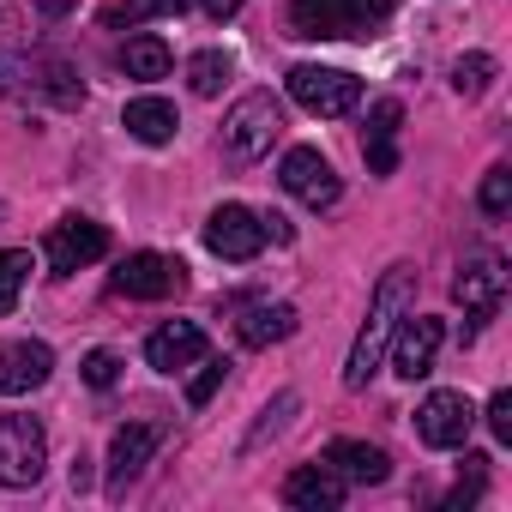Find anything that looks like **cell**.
Returning a JSON list of instances; mask_svg holds the SVG:
<instances>
[{
	"mask_svg": "<svg viewBox=\"0 0 512 512\" xmlns=\"http://www.w3.org/2000/svg\"><path fill=\"white\" fill-rule=\"evenodd\" d=\"M187 290V266L169 260V253H127L115 266V296L127 302H169Z\"/></svg>",
	"mask_w": 512,
	"mask_h": 512,
	"instance_id": "8992f818",
	"label": "cell"
},
{
	"mask_svg": "<svg viewBox=\"0 0 512 512\" xmlns=\"http://www.w3.org/2000/svg\"><path fill=\"white\" fill-rule=\"evenodd\" d=\"M398 127H404V103L398 97H380L368 109V133H362V151H368V169L374 175H392L398 169Z\"/></svg>",
	"mask_w": 512,
	"mask_h": 512,
	"instance_id": "ac0fdd59",
	"label": "cell"
},
{
	"mask_svg": "<svg viewBox=\"0 0 512 512\" xmlns=\"http://www.w3.org/2000/svg\"><path fill=\"white\" fill-rule=\"evenodd\" d=\"M121 73H127V79H163V73H169V43H163V37H127Z\"/></svg>",
	"mask_w": 512,
	"mask_h": 512,
	"instance_id": "7402d4cb",
	"label": "cell"
},
{
	"mask_svg": "<svg viewBox=\"0 0 512 512\" xmlns=\"http://www.w3.org/2000/svg\"><path fill=\"white\" fill-rule=\"evenodd\" d=\"M290 97L308 109V115H350L362 103V79L356 73H338V67H290Z\"/></svg>",
	"mask_w": 512,
	"mask_h": 512,
	"instance_id": "52a82bcc",
	"label": "cell"
},
{
	"mask_svg": "<svg viewBox=\"0 0 512 512\" xmlns=\"http://www.w3.org/2000/svg\"><path fill=\"white\" fill-rule=\"evenodd\" d=\"M386 13H392V0H290V31L308 43L374 37V25Z\"/></svg>",
	"mask_w": 512,
	"mask_h": 512,
	"instance_id": "3957f363",
	"label": "cell"
},
{
	"mask_svg": "<svg viewBox=\"0 0 512 512\" xmlns=\"http://www.w3.org/2000/svg\"><path fill=\"white\" fill-rule=\"evenodd\" d=\"M79 374H85V386H97V392H109V386L121 380V362H115V350H91V356L79 362Z\"/></svg>",
	"mask_w": 512,
	"mask_h": 512,
	"instance_id": "4dcf8cb0",
	"label": "cell"
},
{
	"mask_svg": "<svg viewBox=\"0 0 512 512\" xmlns=\"http://www.w3.org/2000/svg\"><path fill=\"white\" fill-rule=\"evenodd\" d=\"M223 380H229V362H211V356H205V362H199V374H193V386H187V404H193V410H205V404L217 398V386H223Z\"/></svg>",
	"mask_w": 512,
	"mask_h": 512,
	"instance_id": "f1b7e54d",
	"label": "cell"
},
{
	"mask_svg": "<svg viewBox=\"0 0 512 512\" xmlns=\"http://www.w3.org/2000/svg\"><path fill=\"white\" fill-rule=\"evenodd\" d=\"M284 506L296 512H338L344 506V476L332 464H302L284 476Z\"/></svg>",
	"mask_w": 512,
	"mask_h": 512,
	"instance_id": "e0dca14e",
	"label": "cell"
},
{
	"mask_svg": "<svg viewBox=\"0 0 512 512\" xmlns=\"http://www.w3.org/2000/svg\"><path fill=\"white\" fill-rule=\"evenodd\" d=\"M284 133V103L272 91H247L229 115H223V163L229 169H247V163H260Z\"/></svg>",
	"mask_w": 512,
	"mask_h": 512,
	"instance_id": "7a4b0ae2",
	"label": "cell"
},
{
	"mask_svg": "<svg viewBox=\"0 0 512 512\" xmlns=\"http://www.w3.org/2000/svg\"><path fill=\"white\" fill-rule=\"evenodd\" d=\"M25 278H31V253H25V247H0V320L19 308Z\"/></svg>",
	"mask_w": 512,
	"mask_h": 512,
	"instance_id": "cb8c5ba5",
	"label": "cell"
},
{
	"mask_svg": "<svg viewBox=\"0 0 512 512\" xmlns=\"http://www.w3.org/2000/svg\"><path fill=\"white\" fill-rule=\"evenodd\" d=\"M49 374H55V350H49V344H37V338H19V344L0 350V392H7V398L37 392Z\"/></svg>",
	"mask_w": 512,
	"mask_h": 512,
	"instance_id": "2e32d148",
	"label": "cell"
},
{
	"mask_svg": "<svg viewBox=\"0 0 512 512\" xmlns=\"http://www.w3.org/2000/svg\"><path fill=\"white\" fill-rule=\"evenodd\" d=\"M205 247L217 253V260H235V266H247L253 253L266 247L260 211H247V205H217V211L205 217Z\"/></svg>",
	"mask_w": 512,
	"mask_h": 512,
	"instance_id": "7c38bea8",
	"label": "cell"
},
{
	"mask_svg": "<svg viewBox=\"0 0 512 512\" xmlns=\"http://www.w3.org/2000/svg\"><path fill=\"white\" fill-rule=\"evenodd\" d=\"M452 302H458L476 326L500 314V302H506V260H500V253H476V260L452 278Z\"/></svg>",
	"mask_w": 512,
	"mask_h": 512,
	"instance_id": "8fae6325",
	"label": "cell"
},
{
	"mask_svg": "<svg viewBox=\"0 0 512 512\" xmlns=\"http://www.w3.org/2000/svg\"><path fill=\"white\" fill-rule=\"evenodd\" d=\"M31 7H37V13H43V19H67V13H73V7H79V0H31Z\"/></svg>",
	"mask_w": 512,
	"mask_h": 512,
	"instance_id": "e575fe53",
	"label": "cell"
},
{
	"mask_svg": "<svg viewBox=\"0 0 512 512\" xmlns=\"http://www.w3.org/2000/svg\"><path fill=\"white\" fill-rule=\"evenodd\" d=\"M320 464H332L344 482H362V488H374V482L392 476V458H386L380 446H368V440H332V446L320 452Z\"/></svg>",
	"mask_w": 512,
	"mask_h": 512,
	"instance_id": "d6986e66",
	"label": "cell"
},
{
	"mask_svg": "<svg viewBox=\"0 0 512 512\" xmlns=\"http://www.w3.org/2000/svg\"><path fill=\"white\" fill-rule=\"evenodd\" d=\"M296 326H302V320H296V308H290V302H253V308L235 320V332H241V344H247V350H272V344H284Z\"/></svg>",
	"mask_w": 512,
	"mask_h": 512,
	"instance_id": "ffe728a7",
	"label": "cell"
},
{
	"mask_svg": "<svg viewBox=\"0 0 512 512\" xmlns=\"http://www.w3.org/2000/svg\"><path fill=\"white\" fill-rule=\"evenodd\" d=\"M229 73H235V61H229L223 49H205V55H193V61H187V85H193L199 97H217Z\"/></svg>",
	"mask_w": 512,
	"mask_h": 512,
	"instance_id": "d4e9b609",
	"label": "cell"
},
{
	"mask_svg": "<svg viewBox=\"0 0 512 512\" xmlns=\"http://www.w3.org/2000/svg\"><path fill=\"white\" fill-rule=\"evenodd\" d=\"M488 428H494L500 446L512 440V392H494V398H488Z\"/></svg>",
	"mask_w": 512,
	"mask_h": 512,
	"instance_id": "1f68e13d",
	"label": "cell"
},
{
	"mask_svg": "<svg viewBox=\"0 0 512 512\" xmlns=\"http://www.w3.org/2000/svg\"><path fill=\"white\" fill-rule=\"evenodd\" d=\"M476 205H482V217H506V211H512V169H506V163H494V169L482 175Z\"/></svg>",
	"mask_w": 512,
	"mask_h": 512,
	"instance_id": "83f0119b",
	"label": "cell"
},
{
	"mask_svg": "<svg viewBox=\"0 0 512 512\" xmlns=\"http://www.w3.org/2000/svg\"><path fill=\"white\" fill-rule=\"evenodd\" d=\"M440 344H446V326H440V320H428V314H404L398 332H392V368H398L404 380H422V374H434Z\"/></svg>",
	"mask_w": 512,
	"mask_h": 512,
	"instance_id": "5bb4252c",
	"label": "cell"
},
{
	"mask_svg": "<svg viewBox=\"0 0 512 512\" xmlns=\"http://www.w3.org/2000/svg\"><path fill=\"white\" fill-rule=\"evenodd\" d=\"M199 7H205V19H217V25H223V19H235V13H241V0H199Z\"/></svg>",
	"mask_w": 512,
	"mask_h": 512,
	"instance_id": "d6a6232c",
	"label": "cell"
},
{
	"mask_svg": "<svg viewBox=\"0 0 512 512\" xmlns=\"http://www.w3.org/2000/svg\"><path fill=\"white\" fill-rule=\"evenodd\" d=\"M482 476H488V458H482V452H470V458H464V476H458V488L446 494V506H476V494H482Z\"/></svg>",
	"mask_w": 512,
	"mask_h": 512,
	"instance_id": "f546056e",
	"label": "cell"
},
{
	"mask_svg": "<svg viewBox=\"0 0 512 512\" xmlns=\"http://www.w3.org/2000/svg\"><path fill=\"white\" fill-rule=\"evenodd\" d=\"M187 13V0H115V7H103V25L121 31V25H145V19H175Z\"/></svg>",
	"mask_w": 512,
	"mask_h": 512,
	"instance_id": "603a6c76",
	"label": "cell"
},
{
	"mask_svg": "<svg viewBox=\"0 0 512 512\" xmlns=\"http://www.w3.org/2000/svg\"><path fill=\"white\" fill-rule=\"evenodd\" d=\"M103 253H109V229L91 223V217H61V223L49 229V241H43V260H49L55 278H73V272L97 266Z\"/></svg>",
	"mask_w": 512,
	"mask_h": 512,
	"instance_id": "ba28073f",
	"label": "cell"
},
{
	"mask_svg": "<svg viewBox=\"0 0 512 512\" xmlns=\"http://www.w3.org/2000/svg\"><path fill=\"white\" fill-rule=\"evenodd\" d=\"M205 356H211V338H205V326H193V320H169V326H157V332L145 338V362H151L157 374L199 368Z\"/></svg>",
	"mask_w": 512,
	"mask_h": 512,
	"instance_id": "4fadbf2b",
	"label": "cell"
},
{
	"mask_svg": "<svg viewBox=\"0 0 512 512\" xmlns=\"http://www.w3.org/2000/svg\"><path fill=\"white\" fill-rule=\"evenodd\" d=\"M49 470V434L37 416H0V488H37Z\"/></svg>",
	"mask_w": 512,
	"mask_h": 512,
	"instance_id": "5b68a950",
	"label": "cell"
},
{
	"mask_svg": "<svg viewBox=\"0 0 512 512\" xmlns=\"http://www.w3.org/2000/svg\"><path fill=\"white\" fill-rule=\"evenodd\" d=\"M121 127L139 139V145H169L175 139V103H163V97H133L127 109H121Z\"/></svg>",
	"mask_w": 512,
	"mask_h": 512,
	"instance_id": "44dd1931",
	"label": "cell"
},
{
	"mask_svg": "<svg viewBox=\"0 0 512 512\" xmlns=\"http://www.w3.org/2000/svg\"><path fill=\"white\" fill-rule=\"evenodd\" d=\"M494 55H458V67H452V91L458 97H482L488 85H494Z\"/></svg>",
	"mask_w": 512,
	"mask_h": 512,
	"instance_id": "4316f807",
	"label": "cell"
},
{
	"mask_svg": "<svg viewBox=\"0 0 512 512\" xmlns=\"http://www.w3.org/2000/svg\"><path fill=\"white\" fill-rule=\"evenodd\" d=\"M157 446H163V428H157V422H127V428H115V440H109V494H115V500L127 494V482H139V470L157 458Z\"/></svg>",
	"mask_w": 512,
	"mask_h": 512,
	"instance_id": "9a60e30c",
	"label": "cell"
},
{
	"mask_svg": "<svg viewBox=\"0 0 512 512\" xmlns=\"http://www.w3.org/2000/svg\"><path fill=\"white\" fill-rule=\"evenodd\" d=\"M278 181H284V193H290V199H302L308 211H326V205H338V193H344L338 169H332V163H326L314 145H296V151L284 157Z\"/></svg>",
	"mask_w": 512,
	"mask_h": 512,
	"instance_id": "30bf717a",
	"label": "cell"
},
{
	"mask_svg": "<svg viewBox=\"0 0 512 512\" xmlns=\"http://www.w3.org/2000/svg\"><path fill=\"white\" fill-rule=\"evenodd\" d=\"M410 302H416V266L398 260V266L380 272L374 302H368V320H362V332H356V344H350V362H344V386H350V392H362V386L374 380V368H380V356H386L398 320L410 314Z\"/></svg>",
	"mask_w": 512,
	"mask_h": 512,
	"instance_id": "6da1fadb",
	"label": "cell"
},
{
	"mask_svg": "<svg viewBox=\"0 0 512 512\" xmlns=\"http://www.w3.org/2000/svg\"><path fill=\"white\" fill-rule=\"evenodd\" d=\"M296 410H302V398H296V392H278V398H272V404L260 410V422H253V434H247V452H260V446H266L272 434H284Z\"/></svg>",
	"mask_w": 512,
	"mask_h": 512,
	"instance_id": "484cf974",
	"label": "cell"
},
{
	"mask_svg": "<svg viewBox=\"0 0 512 512\" xmlns=\"http://www.w3.org/2000/svg\"><path fill=\"white\" fill-rule=\"evenodd\" d=\"M470 428H476V404H470L464 392H428V398H422V410H416V440H422V446H434V452L464 446V440H470Z\"/></svg>",
	"mask_w": 512,
	"mask_h": 512,
	"instance_id": "9c48e42d",
	"label": "cell"
},
{
	"mask_svg": "<svg viewBox=\"0 0 512 512\" xmlns=\"http://www.w3.org/2000/svg\"><path fill=\"white\" fill-rule=\"evenodd\" d=\"M0 91L7 97H43L55 109H79L85 103V85H79L73 61H61V55H13V61H0Z\"/></svg>",
	"mask_w": 512,
	"mask_h": 512,
	"instance_id": "277c9868",
	"label": "cell"
},
{
	"mask_svg": "<svg viewBox=\"0 0 512 512\" xmlns=\"http://www.w3.org/2000/svg\"><path fill=\"white\" fill-rule=\"evenodd\" d=\"M260 229H266L272 241H296V229H290V217H278V211H272V217H260Z\"/></svg>",
	"mask_w": 512,
	"mask_h": 512,
	"instance_id": "836d02e7",
	"label": "cell"
}]
</instances>
